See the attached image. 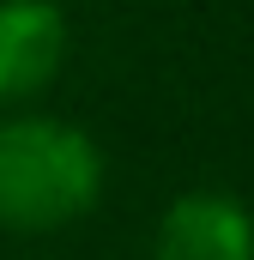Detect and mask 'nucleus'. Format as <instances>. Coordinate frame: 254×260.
<instances>
[{
	"label": "nucleus",
	"mask_w": 254,
	"mask_h": 260,
	"mask_svg": "<svg viewBox=\"0 0 254 260\" xmlns=\"http://www.w3.org/2000/svg\"><path fill=\"white\" fill-rule=\"evenodd\" d=\"M151 260H254L248 206L218 188H194L170 200L151 230Z\"/></svg>",
	"instance_id": "nucleus-2"
},
{
	"label": "nucleus",
	"mask_w": 254,
	"mask_h": 260,
	"mask_svg": "<svg viewBox=\"0 0 254 260\" xmlns=\"http://www.w3.org/2000/svg\"><path fill=\"white\" fill-rule=\"evenodd\" d=\"M103 194L97 139L55 115L0 121V230H61Z\"/></svg>",
	"instance_id": "nucleus-1"
},
{
	"label": "nucleus",
	"mask_w": 254,
	"mask_h": 260,
	"mask_svg": "<svg viewBox=\"0 0 254 260\" xmlns=\"http://www.w3.org/2000/svg\"><path fill=\"white\" fill-rule=\"evenodd\" d=\"M67 61V12L55 0H0V103L37 97Z\"/></svg>",
	"instance_id": "nucleus-3"
}]
</instances>
